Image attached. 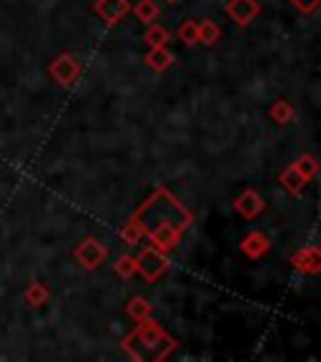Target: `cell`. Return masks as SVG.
I'll use <instances>...</instances> for the list:
<instances>
[{"label": "cell", "mask_w": 321, "mask_h": 362, "mask_svg": "<svg viewBox=\"0 0 321 362\" xmlns=\"http://www.w3.org/2000/svg\"><path fill=\"white\" fill-rule=\"evenodd\" d=\"M133 219L141 224L143 237L151 239L153 247H158L161 252H171L178 244L181 234L191 226L193 214L186 204H181L169 189L158 187L141 204V209L135 211Z\"/></svg>", "instance_id": "1"}, {"label": "cell", "mask_w": 321, "mask_h": 362, "mask_svg": "<svg viewBox=\"0 0 321 362\" xmlns=\"http://www.w3.org/2000/svg\"><path fill=\"white\" fill-rule=\"evenodd\" d=\"M123 350L135 362H158L166 360L176 350V339L161 325L153 322L151 317H146L138 322L133 332L126 334Z\"/></svg>", "instance_id": "2"}, {"label": "cell", "mask_w": 321, "mask_h": 362, "mask_svg": "<svg viewBox=\"0 0 321 362\" xmlns=\"http://www.w3.org/2000/svg\"><path fill=\"white\" fill-rule=\"evenodd\" d=\"M166 269H169V257L158 247H146L135 257V272H141V277L146 282H156Z\"/></svg>", "instance_id": "3"}, {"label": "cell", "mask_w": 321, "mask_h": 362, "mask_svg": "<svg viewBox=\"0 0 321 362\" xmlns=\"http://www.w3.org/2000/svg\"><path fill=\"white\" fill-rule=\"evenodd\" d=\"M73 255L80 267H85V269H96V267H101L103 262H106L108 249L103 247V242H98L96 237H88L75 247Z\"/></svg>", "instance_id": "4"}, {"label": "cell", "mask_w": 321, "mask_h": 362, "mask_svg": "<svg viewBox=\"0 0 321 362\" xmlns=\"http://www.w3.org/2000/svg\"><path fill=\"white\" fill-rule=\"evenodd\" d=\"M51 76L58 81V83H63V86H71L75 78H78V74H80V63L75 61L71 53H61V56L56 58V61L51 63Z\"/></svg>", "instance_id": "5"}, {"label": "cell", "mask_w": 321, "mask_h": 362, "mask_svg": "<svg viewBox=\"0 0 321 362\" xmlns=\"http://www.w3.org/2000/svg\"><path fill=\"white\" fill-rule=\"evenodd\" d=\"M291 264L296 272H301V274H319L321 272V252L319 247H304L299 249L296 255L291 257Z\"/></svg>", "instance_id": "6"}, {"label": "cell", "mask_w": 321, "mask_h": 362, "mask_svg": "<svg viewBox=\"0 0 321 362\" xmlns=\"http://www.w3.org/2000/svg\"><path fill=\"white\" fill-rule=\"evenodd\" d=\"M96 13L108 23V25H116L123 16L131 13V3L128 0H96Z\"/></svg>", "instance_id": "7"}, {"label": "cell", "mask_w": 321, "mask_h": 362, "mask_svg": "<svg viewBox=\"0 0 321 362\" xmlns=\"http://www.w3.org/2000/svg\"><path fill=\"white\" fill-rule=\"evenodd\" d=\"M264 206H266L264 199H261L254 189H246V192H241L236 197V202H234V209H236L241 216H246V219H254V216H259L261 211H264Z\"/></svg>", "instance_id": "8"}, {"label": "cell", "mask_w": 321, "mask_h": 362, "mask_svg": "<svg viewBox=\"0 0 321 362\" xmlns=\"http://www.w3.org/2000/svg\"><path fill=\"white\" fill-rule=\"evenodd\" d=\"M259 11L261 8L256 0H231V3L226 6V13H229L238 25H248V23L259 16Z\"/></svg>", "instance_id": "9"}, {"label": "cell", "mask_w": 321, "mask_h": 362, "mask_svg": "<svg viewBox=\"0 0 321 362\" xmlns=\"http://www.w3.org/2000/svg\"><path fill=\"white\" fill-rule=\"evenodd\" d=\"M269 249H271L269 237H266V234H261V232H248L246 237L241 239V252L246 257H251V259H259V257H264Z\"/></svg>", "instance_id": "10"}, {"label": "cell", "mask_w": 321, "mask_h": 362, "mask_svg": "<svg viewBox=\"0 0 321 362\" xmlns=\"http://www.w3.org/2000/svg\"><path fill=\"white\" fill-rule=\"evenodd\" d=\"M146 63L151 71H156V74H164V71H169L171 63H174V53L166 48V45H153L151 51H148L146 56Z\"/></svg>", "instance_id": "11"}, {"label": "cell", "mask_w": 321, "mask_h": 362, "mask_svg": "<svg viewBox=\"0 0 321 362\" xmlns=\"http://www.w3.org/2000/svg\"><path fill=\"white\" fill-rule=\"evenodd\" d=\"M306 176H301L299 171H296V166H289V169H284L281 171V187L284 189H289L291 194H301L304 192V187H306Z\"/></svg>", "instance_id": "12"}, {"label": "cell", "mask_w": 321, "mask_h": 362, "mask_svg": "<svg viewBox=\"0 0 321 362\" xmlns=\"http://www.w3.org/2000/svg\"><path fill=\"white\" fill-rule=\"evenodd\" d=\"M48 297H51V289L45 287V284L40 282H33L28 289H25V302H28L30 307H40L48 302Z\"/></svg>", "instance_id": "13"}, {"label": "cell", "mask_w": 321, "mask_h": 362, "mask_svg": "<svg viewBox=\"0 0 321 362\" xmlns=\"http://www.w3.org/2000/svg\"><path fill=\"white\" fill-rule=\"evenodd\" d=\"M131 11L135 13V18L141 23H153L158 18V3H153V0H138Z\"/></svg>", "instance_id": "14"}, {"label": "cell", "mask_w": 321, "mask_h": 362, "mask_svg": "<svg viewBox=\"0 0 321 362\" xmlns=\"http://www.w3.org/2000/svg\"><path fill=\"white\" fill-rule=\"evenodd\" d=\"M221 38V28L214 21H201L198 23V43L203 45H214Z\"/></svg>", "instance_id": "15"}, {"label": "cell", "mask_w": 321, "mask_h": 362, "mask_svg": "<svg viewBox=\"0 0 321 362\" xmlns=\"http://www.w3.org/2000/svg\"><path fill=\"white\" fill-rule=\"evenodd\" d=\"M293 166H296V171H299L301 176H306V179H314V176L319 174V161H316V156H311V153H304L301 158H296Z\"/></svg>", "instance_id": "16"}, {"label": "cell", "mask_w": 321, "mask_h": 362, "mask_svg": "<svg viewBox=\"0 0 321 362\" xmlns=\"http://www.w3.org/2000/svg\"><path fill=\"white\" fill-rule=\"evenodd\" d=\"M126 312L133 317L135 322H141V320L151 317V305H148V300H143V297H133V300L128 302V307H126Z\"/></svg>", "instance_id": "17"}, {"label": "cell", "mask_w": 321, "mask_h": 362, "mask_svg": "<svg viewBox=\"0 0 321 362\" xmlns=\"http://www.w3.org/2000/svg\"><path fill=\"white\" fill-rule=\"evenodd\" d=\"M178 40L186 45H196L198 43V23L196 21H183L178 25Z\"/></svg>", "instance_id": "18"}, {"label": "cell", "mask_w": 321, "mask_h": 362, "mask_svg": "<svg viewBox=\"0 0 321 362\" xmlns=\"http://www.w3.org/2000/svg\"><path fill=\"white\" fill-rule=\"evenodd\" d=\"M271 119L277 121V124H289L293 119V106L281 98V101H277L271 106Z\"/></svg>", "instance_id": "19"}, {"label": "cell", "mask_w": 321, "mask_h": 362, "mask_svg": "<svg viewBox=\"0 0 321 362\" xmlns=\"http://www.w3.org/2000/svg\"><path fill=\"white\" fill-rule=\"evenodd\" d=\"M121 239H123L126 244H138L143 239V229H141V224H138V221L133 219V216H131V221L128 224L123 226V229H121Z\"/></svg>", "instance_id": "20"}, {"label": "cell", "mask_w": 321, "mask_h": 362, "mask_svg": "<svg viewBox=\"0 0 321 362\" xmlns=\"http://www.w3.org/2000/svg\"><path fill=\"white\" fill-rule=\"evenodd\" d=\"M171 40V33L164 28V25H151V28L146 30V43L151 45H166Z\"/></svg>", "instance_id": "21"}, {"label": "cell", "mask_w": 321, "mask_h": 362, "mask_svg": "<svg viewBox=\"0 0 321 362\" xmlns=\"http://www.w3.org/2000/svg\"><path fill=\"white\" fill-rule=\"evenodd\" d=\"M113 269H116V274H121V277H133L135 274V257H131V255L119 257L116 264H113Z\"/></svg>", "instance_id": "22"}, {"label": "cell", "mask_w": 321, "mask_h": 362, "mask_svg": "<svg viewBox=\"0 0 321 362\" xmlns=\"http://www.w3.org/2000/svg\"><path fill=\"white\" fill-rule=\"evenodd\" d=\"M289 3H291L293 8H299L301 13H314L321 0H289Z\"/></svg>", "instance_id": "23"}, {"label": "cell", "mask_w": 321, "mask_h": 362, "mask_svg": "<svg viewBox=\"0 0 321 362\" xmlns=\"http://www.w3.org/2000/svg\"><path fill=\"white\" fill-rule=\"evenodd\" d=\"M166 3H178V0H166Z\"/></svg>", "instance_id": "24"}]
</instances>
